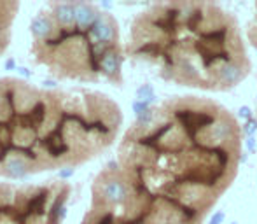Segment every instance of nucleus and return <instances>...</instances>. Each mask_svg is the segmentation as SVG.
<instances>
[{
    "label": "nucleus",
    "instance_id": "f257e3e1",
    "mask_svg": "<svg viewBox=\"0 0 257 224\" xmlns=\"http://www.w3.org/2000/svg\"><path fill=\"white\" fill-rule=\"evenodd\" d=\"M241 154L243 128L220 102L163 100L119 140L114 161L128 196L115 215L128 224H203L233 186Z\"/></svg>",
    "mask_w": 257,
    "mask_h": 224
},
{
    "label": "nucleus",
    "instance_id": "f03ea898",
    "mask_svg": "<svg viewBox=\"0 0 257 224\" xmlns=\"http://www.w3.org/2000/svg\"><path fill=\"white\" fill-rule=\"evenodd\" d=\"M122 121L121 107L107 93L0 77V179L89 163L114 146Z\"/></svg>",
    "mask_w": 257,
    "mask_h": 224
},
{
    "label": "nucleus",
    "instance_id": "7ed1b4c3",
    "mask_svg": "<svg viewBox=\"0 0 257 224\" xmlns=\"http://www.w3.org/2000/svg\"><path fill=\"white\" fill-rule=\"evenodd\" d=\"M124 51L161 81L200 91H229L252 70L236 16L205 0L147 6L130 25Z\"/></svg>",
    "mask_w": 257,
    "mask_h": 224
},
{
    "label": "nucleus",
    "instance_id": "20e7f679",
    "mask_svg": "<svg viewBox=\"0 0 257 224\" xmlns=\"http://www.w3.org/2000/svg\"><path fill=\"white\" fill-rule=\"evenodd\" d=\"M30 58L58 81L122 86L126 51L115 16L82 0L46 2L30 23Z\"/></svg>",
    "mask_w": 257,
    "mask_h": 224
},
{
    "label": "nucleus",
    "instance_id": "39448f33",
    "mask_svg": "<svg viewBox=\"0 0 257 224\" xmlns=\"http://www.w3.org/2000/svg\"><path fill=\"white\" fill-rule=\"evenodd\" d=\"M70 194L61 179L0 182V224H63Z\"/></svg>",
    "mask_w": 257,
    "mask_h": 224
},
{
    "label": "nucleus",
    "instance_id": "423d86ee",
    "mask_svg": "<svg viewBox=\"0 0 257 224\" xmlns=\"http://www.w3.org/2000/svg\"><path fill=\"white\" fill-rule=\"evenodd\" d=\"M21 4L16 0H0V58L7 53L13 41V27Z\"/></svg>",
    "mask_w": 257,
    "mask_h": 224
},
{
    "label": "nucleus",
    "instance_id": "0eeeda50",
    "mask_svg": "<svg viewBox=\"0 0 257 224\" xmlns=\"http://www.w3.org/2000/svg\"><path fill=\"white\" fill-rule=\"evenodd\" d=\"M81 224H128V222L122 221L121 217H117L114 212L91 203L88 210H86V214L82 215Z\"/></svg>",
    "mask_w": 257,
    "mask_h": 224
},
{
    "label": "nucleus",
    "instance_id": "6e6552de",
    "mask_svg": "<svg viewBox=\"0 0 257 224\" xmlns=\"http://www.w3.org/2000/svg\"><path fill=\"white\" fill-rule=\"evenodd\" d=\"M247 37H248V41L252 42V46L257 49V4L254 7V16H252L250 23H248V28H247Z\"/></svg>",
    "mask_w": 257,
    "mask_h": 224
}]
</instances>
